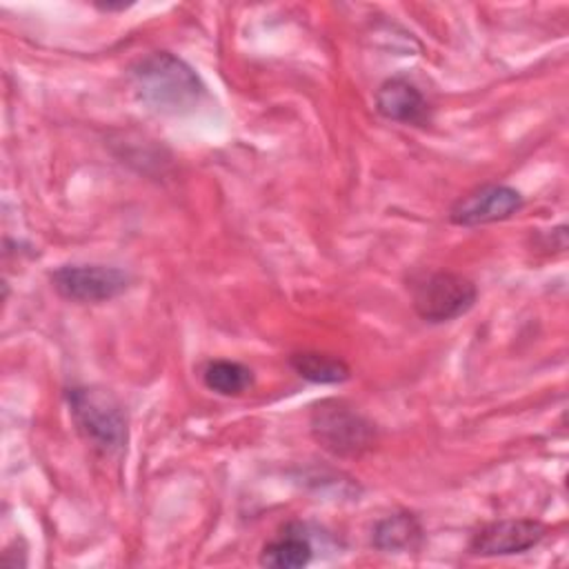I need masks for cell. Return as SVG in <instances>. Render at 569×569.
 <instances>
[{
	"instance_id": "3",
	"label": "cell",
	"mask_w": 569,
	"mask_h": 569,
	"mask_svg": "<svg viewBox=\"0 0 569 569\" xmlns=\"http://www.w3.org/2000/svg\"><path fill=\"white\" fill-rule=\"evenodd\" d=\"M309 431L325 451L338 458H358L378 442L373 420L340 398H325L311 407Z\"/></svg>"
},
{
	"instance_id": "1",
	"label": "cell",
	"mask_w": 569,
	"mask_h": 569,
	"mask_svg": "<svg viewBox=\"0 0 569 569\" xmlns=\"http://www.w3.org/2000/svg\"><path fill=\"white\" fill-rule=\"evenodd\" d=\"M129 78L138 100L160 113L191 111L204 98L200 76L169 51L147 53L131 67Z\"/></svg>"
},
{
	"instance_id": "8",
	"label": "cell",
	"mask_w": 569,
	"mask_h": 569,
	"mask_svg": "<svg viewBox=\"0 0 569 569\" xmlns=\"http://www.w3.org/2000/svg\"><path fill=\"white\" fill-rule=\"evenodd\" d=\"M376 111L402 124H425L429 120V102L422 91L407 78L393 76L380 82L373 96Z\"/></svg>"
},
{
	"instance_id": "11",
	"label": "cell",
	"mask_w": 569,
	"mask_h": 569,
	"mask_svg": "<svg viewBox=\"0 0 569 569\" xmlns=\"http://www.w3.org/2000/svg\"><path fill=\"white\" fill-rule=\"evenodd\" d=\"M289 367L302 380L316 385H338L351 378V369L342 358L322 351H293L289 356Z\"/></svg>"
},
{
	"instance_id": "5",
	"label": "cell",
	"mask_w": 569,
	"mask_h": 569,
	"mask_svg": "<svg viewBox=\"0 0 569 569\" xmlns=\"http://www.w3.org/2000/svg\"><path fill=\"white\" fill-rule=\"evenodd\" d=\"M51 287L71 302H107L122 296L131 276L109 264H60L49 273Z\"/></svg>"
},
{
	"instance_id": "2",
	"label": "cell",
	"mask_w": 569,
	"mask_h": 569,
	"mask_svg": "<svg viewBox=\"0 0 569 569\" xmlns=\"http://www.w3.org/2000/svg\"><path fill=\"white\" fill-rule=\"evenodd\" d=\"M78 433L102 453H118L129 440V418L122 400L100 385H73L64 391Z\"/></svg>"
},
{
	"instance_id": "7",
	"label": "cell",
	"mask_w": 569,
	"mask_h": 569,
	"mask_svg": "<svg viewBox=\"0 0 569 569\" xmlns=\"http://www.w3.org/2000/svg\"><path fill=\"white\" fill-rule=\"evenodd\" d=\"M525 207V198L518 189L509 184H480L462 193L449 207V222L458 227H480L491 222H502L516 216Z\"/></svg>"
},
{
	"instance_id": "12",
	"label": "cell",
	"mask_w": 569,
	"mask_h": 569,
	"mask_svg": "<svg viewBox=\"0 0 569 569\" xmlns=\"http://www.w3.org/2000/svg\"><path fill=\"white\" fill-rule=\"evenodd\" d=\"M202 382L218 396L236 398L253 385V371L238 360H209L202 367Z\"/></svg>"
},
{
	"instance_id": "10",
	"label": "cell",
	"mask_w": 569,
	"mask_h": 569,
	"mask_svg": "<svg viewBox=\"0 0 569 569\" xmlns=\"http://www.w3.org/2000/svg\"><path fill=\"white\" fill-rule=\"evenodd\" d=\"M425 540L422 522L416 513L396 511L378 520L371 529V545L382 553H407L420 549Z\"/></svg>"
},
{
	"instance_id": "13",
	"label": "cell",
	"mask_w": 569,
	"mask_h": 569,
	"mask_svg": "<svg viewBox=\"0 0 569 569\" xmlns=\"http://www.w3.org/2000/svg\"><path fill=\"white\" fill-rule=\"evenodd\" d=\"M98 9H102V11H124V9H129L131 4H124V2H118V4H111V2H107V4H96Z\"/></svg>"
},
{
	"instance_id": "9",
	"label": "cell",
	"mask_w": 569,
	"mask_h": 569,
	"mask_svg": "<svg viewBox=\"0 0 569 569\" xmlns=\"http://www.w3.org/2000/svg\"><path fill=\"white\" fill-rule=\"evenodd\" d=\"M313 558V545L305 533V527L298 522L284 525L269 542H264L258 562L269 569H300L307 567Z\"/></svg>"
},
{
	"instance_id": "6",
	"label": "cell",
	"mask_w": 569,
	"mask_h": 569,
	"mask_svg": "<svg viewBox=\"0 0 569 569\" xmlns=\"http://www.w3.org/2000/svg\"><path fill=\"white\" fill-rule=\"evenodd\" d=\"M547 536V525L536 518H502L478 527L469 538V553L480 558L516 556L538 547Z\"/></svg>"
},
{
	"instance_id": "4",
	"label": "cell",
	"mask_w": 569,
	"mask_h": 569,
	"mask_svg": "<svg viewBox=\"0 0 569 569\" xmlns=\"http://www.w3.org/2000/svg\"><path fill=\"white\" fill-rule=\"evenodd\" d=\"M411 305L420 320L429 325L451 322L478 300V287L462 273L438 269L425 271L411 280Z\"/></svg>"
}]
</instances>
